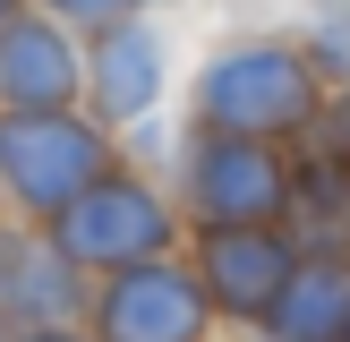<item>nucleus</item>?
Wrapping results in <instances>:
<instances>
[{
    "mask_svg": "<svg viewBox=\"0 0 350 342\" xmlns=\"http://www.w3.org/2000/svg\"><path fill=\"white\" fill-rule=\"evenodd\" d=\"M325 68L317 51H291V43H222L214 60L197 68V129L222 137H308L325 129Z\"/></svg>",
    "mask_w": 350,
    "mask_h": 342,
    "instance_id": "obj_1",
    "label": "nucleus"
},
{
    "mask_svg": "<svg viewBox=\"0 0 350 342\" xmlns=\"http://www.w3.org/2000/svg\"><path fill=\"white\" fill-rule=\"evenodd\" d=\"M171 231H180V205L129 163H111L85 197H68L51 214V239L85 274H120V265H146V256H171Z\"/></svg>",
    "mask_w": 350,
    "mask_h": 342,
    "instance_id": "obj_2",
    "label": "nucleus"
},
{
    "mask_svg": "<svg viewBox=\"0 0 350 342\" xmlns=\"http://www.w3.org/2000/svg\"><path fill=\"white\" fill-rule=\"evenodd\" d=\"M103 171H111V137L85 111H9L0 120V188L34 222H51L68 197H85Z\"/></svg>",
    "mask_w": 350,
    "mask_h": 342,
    "instance_id": "obj_3",
    "label": "nucleus"
},
{
    "mask_svg": "<svg viewBox=\"0 0 350 342\" xmlns=\"http://www.w3.org/2000/svg\"><path fill=\"white\" fill-rule=\"evenodd\" d=\"M180 214L197 231H231V222H291V154L273 137H222L197 129L180 163Z\"/></svg>",
    "mask_w": 350,
    "mask_h": 342,
    "instance_id": "obj_4",
    "label": "nucleus"
},
{
    "mask_svg": "<svg viewBox=\"0 0 350 342\" xmlns=\"http://www.w3.org/2000/svg\"><path fill=\"white\" fill-rule=\"evenodd\" d=\"M85 334H94V342H214V300H205L197 265L146 256V265L94 274Z\"/></svg>",
    "mask_w": 350,
    "mask_h": 342,
    "instance_id": "obj_5",
    "label": "nucleus"
},
{
    "mask_svg": "<svg viewBox=\"0 0 350 342\" xmlns=\"http://www.w3.org/2000/svg\"><path fill=\"white\" fill-rule=\"evenodd\" d=\"M308 239H291V222H231V231H197V282L205 300H214V317L231 325H265L273 300L291 291V274H299Z\"/></svg>",
    "mask_w": 350,
    "mask_h": 342,
    "instance_id": "obj_6",
    "label": "nucleus"
},
{
    "mask_svg": "<svg viewBox=\"0 0 350 342\" xmlns=\"http://www.w3.org/2000/svg\"><path fill=\"white\" fill-rule=\"evenodd\" d=\"M85 300H94V274L51 239V222L0 231V308H9V325H85Z\"/></svg>",
    "mask_w": 350,
    "mask_h": 342,
    "instance_id": "obj_7",
    "label": "nucleus"
},
{
    "mask_svg": "<svg viewBox=\"0 0 350 342\" xmlns=\"http://www.w3.org/2000/svg\"><path fill=\"white\" fill-rule=\"evenodd\" d=\"M77 86H85V60L60 34V17H9L0 26V103L9 111H68Z\"/></svg>",
    "mask_w": 350,
    "mask_h": 342,
    "instance_id": "obj_8",
    "label": "nucleus"
},
{
    "mask_svg": "<svg viewBox=\"0 0 350 342\" xmlns=\"http://www.w3.org/2000/svg\"><path fill=\"white\" fill-rule=\"evenodd\" d=\"M256 342H350V248H308Z\"/></svg>",
    "mask_w": 350,
    "mask_h": 342,
    "instance_id": "obj_9",
    "label": "nucleus"
},
{
    "mask_svg": "<svg viewBox=\"0 0 350 342\" xmlns=\"http://www.w3.org/2000/svg\"><path fill=\"white\" fill-rule=\"evenodd\" d=\"M85 86H94L103 120H146L154 103H163V34L137 26V17L103 26L94 60H85Z\"/></svg>",
    "mask_w": 350,
    "mask_h": 342,
    "instance_id": "obj_10",
    "label": "nucleus"
},
{
    "mask_svg": "<svg viewBox=\"0 0 350 342\" xmlns=\"http://www.w3.org/2000/svg\"><path fill=\"white\" fill-rule=\"evenodd\" d=\"M43 9H51V17H77V26H120L137 0H43Z\"/></svg>",
    "mask_w": 350,
    "mask_h": 342,
    "instance_id": "obj_11",
    "label": "nucleus"
},
{
    "mask_svg": "<svg viewBox=\"0 0 350 342\" xmlns=\"http://www.w3.org/2000/svg\"><path fill=\"white\" fill-rule=\"evenodd\" d=\"M9 342H94V334H85V325H17Z\"/></svg>",
    "mask_w": 350,
    "mask_h": 342,
    "instance_id": "obj_12",
    "label": "nucleus"
},
{
    "mask_svg": "<svg viewBox=\"0 0 350 342\" xmlns=\"http://www.w3.org/2000/svg\"><path fill=\"white\" fill-rule=\"evenodd\" d=\"M9 334H17V325H9V308H0V342H9Z\"/></svg>",
    "mask_w": 350,
    "mask_h": 342,
    "instance_id": "obj_13",
    "label": "nucleus"
},
{
    "mask_svg": "<svg viewBox=\"0 0 350 342\" xmlns=\"http://www.w3.org/2000/svg\"><path fill=\"white\" fill-rule=\"evenodd\" d=\"M9 17H17V0H0V26H9Z\"/></svg>",
    "mask_w": 350,
    "mask_h": 342,
    "instance_id": "obj_14",
    "label": "nucleus"
},
{
    "mask_svg": "<svg viewBox=\"0 0 350 342\" xmlns=\"http://www.w3.org/2000/svg\"><path fill=\"white\" fill-rule=\"evenodd\" d=\"M0 197H9V188H0Z\"/></svg>",
    "mask_w": 350,
    "mask_h": 342,
    "instance_id": "obj_15",
    "label": "nucleus"
}]
</instances>
